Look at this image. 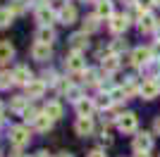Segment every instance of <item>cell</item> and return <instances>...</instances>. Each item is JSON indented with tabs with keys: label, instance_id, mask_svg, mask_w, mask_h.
<instances>
[{
	"label": "cell",
	"instance_id": "obj_1",
	"mask_svg": "<svg viewBox=\"0 0 160 157\" xmlns=\"http://www.w3.org/2000/svg\"><path fill=\"white\" fill-rule=\"evenodd\" d=\"M10 140H12V145H17V148L27 145L29 143V129H27V126H12V131H10Z\"/></svg>",
	"mask_w": 160,
	"mask_h": 157
},
{
	"label": "cell",
	"instance_id": "obj_2",
	"mask_svg": "<svg viewBox=\"0 0 160 157\" xmlns=\"http://www.w3.org/2000/svg\"><path fill=\"white\" fill-rule=\"evenodd\" d=\"M117 126H120V131H124V133H134L136 126H139V119H136V114L127 112V114H122V117L117 119Z\"/></svg>",
	"mask_w": 160,
	"mask_h": 157
},
{
	"label": "cell",
	"instance_id": "obj_3",
	"mask_svg": "<svg viewBox=\"0 0 160 157\" xmlns=\"http://www.w3.org/2000/svg\"><path fill=\"white\" fill-rule=\"evenodd\" d=\"M151 57H153V52L148 50V48H136V50L132 52V57H129V62H132L134 67H143L151 62Z\"/></svg>",
	"mask_w": 160,
	"mask_h": 157
},
{
	"label": "cell",
	"instance_id": "obj_4",
	"mask_svg": "<svg viewBox=\"0 0 160 157\" xmlns=\"http://www.w3.org/2000/svg\"><path fill=\"white\" fill-rule=\"evenodd\" d=\"M65 67H67V72H84L86 69V62H84V57H81V52H72L69 57L65 59Z\"/></svg>",
	"mask_w": 160,
	"mask_h": 157
},
{
	"label": "cell",
	"instance_id": "obj_5",
	"mask_svg": "<svg viewBox=\"0 0 160 157\" xmlns=\"http://www.w3.org/2000/svg\"><path fill=\"white\" fill-rule=\"evenodd\" d=\"M158 93H160V86L155 78H143V83H141V95L146 100H153L158 98Z\"/></svg>",
	"mask_w": 160,
	"mask_h": 157
},
{
	"label": "cell",
	"instance_id": "obj_6",
	"mask_svg": "<svg viewBox=\"0 0 160 157\" xmlns=\"http://www.w3.org/2000/svg\"><path fill=\"white\" fill-rule=\"evenodd\" d=\"M46 93V81L43 78H31L27 83V98H41Z\"/></svg>",
	"mask_w": 160,
	"mask_h": 157
},
{
	"label": "cell",
	"instance_id": "obj_7",
	"mask_svg": "<svg viewBox=\"0 0 160 157\" xmlns=\"http://www.w3.org/2000/svg\"><path fill=\"white\" fill-rule=\"evenodd\" d=\"M127 26H129V17L127 14H112V17H110V31L112 33L127 31Z\"/></svg>",
	"mask_w": 160,
	"mask_h": 157
},
{
	"label": "cell",
	"instance_id": "obj_8",
	"mask_svg": "<svg viewBox=\"0 0 160 157\" xmlns=\"http://www.w3.org/2000/svg\"><path fill=\"white\" fill-rule=\"evenodd\" d=\"M31 57L33 59H38V62H46L48 57H50V45L48 43H33V48H31Z\"/></svg>",
	"mask_w": 160,
	"mask_h": 157
},
{
	"label": "cell",
	"instance_id": "obj_9",
	"mask_svg": "<svg viewBox=\"0 0 160 157\" xmlns=\"http://www.w3.org/2000/svg\"><path fill=\"white\" fill-rule=\"evenodd\" d=\"M153 148V138L148 136V133H139V136L134 138V150L136 152H148Z\"/></svg>",
	"mask_w": 160,
	"mask_h": 157
},
{
	"label": "cell",
	"instance_id": "obj_10",
	"mask_svg": "<svg viewBox=\"0 0 160 157\" xmlns=\"http://www.w3.org/2000/svg\"><path fill=\"white\" fill-rule=\"evenodd\" d=\"M12 76H14V83H22V86H27L29 81H31V72H29V67H24V64L17 67L12 72Z\"/></svg>",
	"mask_w": 160,
	"mask_h": 157
},
{
	"label": "cell",
	"instance_id": "obj_11",
	"mask_svg": "<svg viewBox=\"0 0 160 157\" xmlns=\"http://www.w3.org/2000/svg\"><path fill=\"white\" fill-rule=\"evenodd\" d=\"M74 129H77L79 136H88V133L93 131V121H91V117H79L77 124H74Z\"/></svg>",
	"mask_w": 160,
	"mask_h": 157
},
{
	"label": "cell",
	"instance_id": "obj_12",
	"mask_svg": "<svg viewBox=\"0 0 160 157\" xmlns=\"http://www.w3.org/2000/svg\"><path fill=\"white\" fill-rule=\"evenodd\" d=\"M86 45H88L86 33H74L72 38H69V48H72V52H81Z\"/></svg>",
	"mask_w": 160,
	"mask_h": 157
},
{
	"label": "cell",
	"instance_id": "obj_13",
	"mask_svg": "<svg viewBox=\"0 0 160 157\" xmlns=\"http://www.w3.org/2000/svg\"><path fill=\"white\" fill-rule=\"evenodd\" d=\"M36 17H38V21H41L43 26H50V24L55 21V12L50 10V7H38Z\"/></svg>",
	"mask_w": 160,
	"mask_h": 157
},
{
	"label": "cell",
	"instance_id": "obj_14",
	"mask_svg": "<svg viewBox=\"0 0 160 157\" xmlns=\"http://www.w3.org/2000/svg\"><path fill=\"white\" fill-rule=\"evenodd\" d=\"M139 29H141L143 33H148V31H153V29H158V21L153 19V14H148V12H146V14L139 19Z\"/></svg>",
	"mask_w": 160,
	"mask_h": 157
},
{
	"label": "cell",
	"instance_id": "obj_15",
	"mask_svg": "<svg viewBox=\"0 0 160 157\" xmlns=\"http://www.w3.org/2000/svg\"><path fill=\"white\" fill-rule=\"evenodd\" d=\"M74 19H77V10H74V5H65L60 10V21H62V24H74Z\"/></svg>",
	"mask_w": 160,
	"mask_h": 157
},
{
	"label": "cell",
	"instance_id": "obj_16",
	"mask_svg": "<svg viewBox=\"0 0 160 157\" xmlns=\"http://www.w3.org/2000/svg\"><path fill=\"white\" fill-rule=\"evenodd\" d=\"M96 14L98 17H112V2L110 0H98L96 2Z\"/></svg>",
	"mask_w": 160,
	"mask_h": 157
},
{
	"label": "cell",
	"instance_id": "obj_17",
	"mask_svg": "<svg viewBox=\"0 0 160 157\" xmlns=\"http://www.w3.org/2000/svg\"><path fill=\"white\" fill-rule=\"evenodd\" d=\"M93 110H96V102H91V100H84V98H81L79 102H77V112H79V117H88Z\"/></svg>",
	"mask_w": 160,
	"mask_h": 157
},
{
	"label": "cell",
	"instance_id": "obj_18",
	"mask_svg": "<svg viewBox=\"0 0 160 157\" xmlns=\"http://www.w3.org/2000/svg\"><path fill=\"white\" fill-rule=\"evenodd\" d=\"M43 114H48L53 121H55V119H60V117H62V105H60V102H48L46 110H43Z\"/></svg>",
	"mask_w": 160,
	"mask_h": 157
},
{
	"label": "cell",
	"instance_id": "obj_19",
	"mask_svg": "<svg viewBox=\"0 0 160 157\" xmlns=\"http://www.w3.org/2000/svg\"><path fill=\"white\" fill-rule=\"evenodd\" d=\"M36 38H38V43H53V38H55V33H53V29L50 26H41L38 29V33H36Z\"/></svg>",
	"mask_w": 160,
	"mask_h": 157
},
{
	"label": "cell",
	"instance_id": "obj_20",
	"mask_svg": "<svg viewBox=\"0 0 160 157\" xmlns=\"http://www.w3.org/2000/svg\"><path fill=\"white\" fill-rule=\"evenodd\" d=\"M33 126H36L38 131H48L50 126H53V119L48 117V114H43V112H41L38 117H36V121H33Z\"/></svg>",
	"mask_w": 160,
	"mask_h": 157
},
{
	"label": "cell",
	"instance_id": "obj_21",
	"mask_svg": "<svg viewBox=\"0 0 160 157\" xmlns=\"http://www.w3.org/2000/svg\"><path fill=\"white\" fill-rule=\"evenodd\" d=\"M12 55H14V48L2 40V43H0V64H5L7 59H12Z\"/></svg>",
	"mask_w": 160,
	"mask_h": 157
},
{
	"label": "cell",
	"instance_id": "obj_22",
	"mask_svg": "<svg viewBox=\"0 0 160 157\" xmlns=\"http://www.w3.org/2000/svg\"><path fill=\"white\" fill-rule=\"evenodd\" d=\"M117 67H120V57L110 52V55H108V57L103 59V69H105V72H115Z\"/></svg>",
	"mask_w": 160,
	"mask_h": 157
},
{
	"label": "cell",
	"instance_id": "obj_23",
	"mask_svg": "<svg viewBox=\"0 0 160 157\" xmlns=\"http://www.w3.org/2000/svg\"><path fill=\"white\" fill-rule=\"evenodd\" d=\"M93 31H98V14L84 19V33H93Z\"/></svg>",
	"mask_w": 160,
	"mask_h": 157
},
{
	"label": "cell",
	"instance_id": "obj_24",
	"mask_svg": "<svg viewBox=\"0 0 160 157\" xmlns=\"http://www.w3.org/2000/svg\"><path fill=\"white\" fill-rule=\"evenodd\" d=\"M14 83V76L10 72H0V91H7Z\"/></svg>",
	"mask_w": 160,
	"mask_h": 157
},
{
	"label": "cell",
	"instance_id": "obj_25",
	"mask_svg": "<svg viewBox=\"0 0 160 157\" xmlns=\"http://www.w3.org/2000/svg\"><path fill=\"white\" fill-rule=\"evenodd\" d=\"M27 107H29V98H27V95H22V98H14V100H12V110H14V112H24Z\"/></svg>",
	"mask_w": 160,
	"mask_h": 157
},
{
	"label": "cell",
	"instance_id": "obj_26",
	"mask_svg": "<svg viewBox=\"0 0 160 157\" xmlns=\"http://www.w3.org/2000/svg\"><path fill=\"white\" fill-rule=\"evenodd\" d=\"M122 88H124V93H127V98H129V95H136V93H141V86H136V81H134V78H129V81L122 86Z\"/></svg>",
	"mask_w": 160,
	"mask_h": 157
},
{
	"label": "cell",
	"instance_id": "obj_27",
	"mask_svg": "<svg viewBox=\"0 0 160 157\" xmlns=\"http://www.w3.org/2000/svg\"><path fill=\"white\" fill-rule=\"evenodd\" d=\"M96 107H100V110H110V107H112V98H110V93L100 95L98 102H96Z\"/></svg>",
	"mask_w": 160,
	"mask_h": 157
},
{
	"label": "cell",
	"instance_id": "obj_28",
	"mask_svg": "<svg viewBox=\"0 0 160 157\" xmlns=\"http://www.w3.org/2000/svg\"><path fill=\"white\" fill-rule=\"evenodd\" d=\"M10 19H12V12H10L7 7H0V29H5V26L10 24Z\"/></svg>",
	"mask_w": 160,
	"mask_h": 157
},
{
	"label": "cell",
	"instance_id": "obj_29",
	"mask_svg": "<svg viewBox=\"0 0 160 157\" xmlns=\"http://www.w3.org/2000/svg\"><path fill=\"white\" fill-rule=\"evenodd\" d=\"M110 98H112V102H122V100H127V93H124V88H112Z\"/></svg>",
	"mask_w": 160,
	"mask_h": 157
},
{
	"label": "cell",
	"instance_id": "obj_30",
	"mask_svg": "<svg viewBox=\"0 0 160 157\" xmlns=\"http://www.w3.org/2000/svg\"><path fill=\"white\" fill-rule=\"evenodd\" d=\"M124 48H127V43H124V40H120V38H115L112 43H110V52H112V55H117V52H122V50H124Z\"/></svg>",
	"mask_w": 160,
	"mask_h": 157
},
{
	"label": "cell",
	"instance_id": "obj_31",
	"mask_svg": "<svg viewBox=\"0 0 160 157\" xmlns=\"http://www.w3.org/2000/svg\"><path fill=\"white\" fill-rule=\"evenodd\" d=\"M22 114H24V119H27V121H31V124H33V121H36V117H38L41 112H36L33 107H27V110L22 112Z\"/></svg>",
	"mask_w": 160,
	"mask_h": 157
},
{
	"label": "cell",
	"instance_id": "obj_32",
	"mask_svg": "<svg viewBox=\"0 0 160 157\" xmlns=\"http://www.w3.org/2000/svg\"><path fill=\"white\" fill-rule=\"evenodd\" d=\"M134 5H136V7H141L143 12H148V10H151V7L155 5V0H134Z\"/></svg>",
	"mask_w": 160,
	"mask_h": 157
},
{
	"label": "cell",
	"instance_id": "obj_33",
	"mask_svg": "<svg viewBox=\"0 0 160 157\" xmlns=\"http://www.w3.org/2000/svg\"><path fill=\"white\" fill-rule=\"evenodd\" d=\"M84 78H86V83H96V72L93 69H84Z\"/></svg>",
	"mask_w": 160,
	"mask_h": 157
},
{
	"label": "cell",
	"instance_id": "obj_34",
	"mask_svg": "<svg viewBox=\"0 0 160 157\" xmlns=\"http://www.w3.org/2000/svg\"><path fill=\"white\" fill-rule=\"evenodd\" d=\"M100 140H103L105 145H110V143H112V138H110V133H108V131H103V133H100Z\"/></svg>",
	"mask_w": 160,
	"mask_h": 157
},
{
	"label": "cell",
	"instance_id": "obj_35",
	"mask_svg": "<svg viewBox=\"0 0 160 157\" xmlns=\"http://www.w3.org/2000/svg\"><path fill=\"white\" fill-rule=\"evenodd\" d=\"M88 157H108L103 150H93V152H88Z\"/></svg>",
	"mask_w": 160,
	"mask_h": 157
},
{
	"label": "cell",
	"instance_id": "obj_36",
	"mask_svg": "<svg viewBox=\"0 0 160 157\" xmlns=\"http://www.w3.org/2000/svg\"><path fill=\"white\" fill-rule=\"evenodd\" d=\"M155 131H158V133H160V117L155 119Z\"/></svg>",
	"mask_w": 160,
	"mask_h": 157
},
{
	"label": "cell",
	"instance_id": "obj_37",
	"mask_svg": "<svg viewBox=\"0 0 160 157\" xmlns=\"http://www.w3.org/2000/svg\"><path fill=\"white\" fill-rule=\"evenodd\" d=\"M151 52H155V55H160V43H158V45H155V48H153V50H151Z\"/></svg>",
	"mask_w": 160,
	"mask_h": 157
},
{
	"label": "cell",
	"instance_id": "obj_38",
	"mask_svg": "<svg viewBox=\"0 0 160 157\" xmlns=\"http://www.w3.org/2000/svg\"><path fill=\"white\" fill-rule=\"evenodd\" d=\"M134 157H148V155H146V152H136Z\"/></svg>",
	"mask_w": 160,
	"mask_h": 157
},
{
	"label": "cell",
	"instance_id": "obj_39",
	"mask_svg": "<svg viewBox=\"0 0 160 157\" xmlns=\"http://www.w3.org/2000/svg\"><path fill=\"white\" fill-rule=\"evenodd\" d=\"M36 157H50V155H48V152H38Z\"/></svg>",
	"mask_w": 160,
	"mask_h": 157
},
{
	"label": "cell",
	"instance_id": "obj_40",
	"mask_svg": "<svg viewBox=\"0 0 160 157\" xmlns=\"http://www.w3.org/2000/svg\"><path fill=\"white\" fill-rule=\"evenodd\" d=\"M58 157H72V155H67V152H62V155H58Z\"/></svg>",
	"mask_w": 160,
	"mask_h": 157
},
{
	"label": "cell",
	"instance_id": "obj_41",
	"mask_svg": "<svg viewBox=\"0 0 160 157\" xmlns=\"http://www.w3.org/2000/svg\"><path fill=\"white\" fill-rule=\"evenodd\" d=\"M155 5H158V7H160V0H155Z\"/></svg>",
	"mask_w": 160,
	"mask_h": 157
},
{
	"label": "cell",
	"instance_id": "obj_42",
	"mask_svg": "<svg viewBox=\"0 0 160 157\" xmlns=\"http://www.w3.org/2000/svg\"><path fill=\"white\" fill-rule=\"evenodd\" d=\"M158 36H160V24H158Z\"/></svg>",
	"mask_w": 160,
	"mask_h": 157
},
{
	"label": "cell",
	"instance_id": "obj_43",
	"mask_svg": "<svg viewBox=\"0 0 160 157\" xmlns=\"http://www.w3.org/2000/svg\"><path fill=\"white\" fill-rule=\"evenodd\" d=\"M0 112H2V105H0Z\"/></svg>",
	"mask_w": 160,
	"mask_h": 157
},
{
	"label": "cell",
	"instance_id": "obj_44",
	"mask_svg": "<svg viewBox=\"0 0 160 157\" xmlns=\"http://www.w3.org/2000/svg\"><path fill=\"white\" fill-rule=\"evenodd\" d=\"M158 86H160V81H158Z\"/></svg>",
	"mask_w": 160,
	"mask_h": 157
}]
</instances>
